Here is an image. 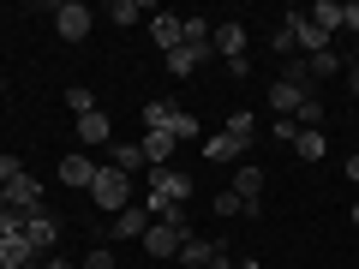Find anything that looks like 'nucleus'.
Returning a JSON list of instances; mask_svg holds the SVG:
<instances>
[{
    "label": "nucleus",
    "instance_id": "13",
    "mask_svg": "<svg viewBox=\"0 0 359 269\" xmlns=\"http://www.w3.org/2000/svg\"><path fill=\"white\" fill-rule=\"evenodd\" d=\"M96 174H102V162H90L84 150L60 162V186H72V192H90V186H96Z\"/></svg>",
    "mask_w": 359,
    "mask_h": 269
},
{
    "label": "nucleus",
    "instance_id": "32",
    "mask_svg": "<svg viewBox=\"0 0 359 269\" xmlns=\"http://www.w3.org/2000/svg\"><path fill=\"white\" fill-rule=\"evenodd\" d=\"M299 138V120H287V114H276V144H294Z\"/></svg>",
    "mask_w": 359,
    "mask_h": 269
},
{
    "label": "nucleus",
    "instance_id": "33",
    "mask_svg": "<svg viewBox=\"0 0 359 269\" xmlns=\"http://www.w3.org/2000/svg\"><path fill=\"white\" fill-rule=\"evenodd\" d=\"M13 174H25V162H18L13 150H0V186H6V179H13Z\"/></svg>",
    "mask_w": 359,
    "mask_h": 269
},
{
    "label": "nucleus",
    "instance_id": "27",
    "mask_svg": "<svg viewBox=\"0 0 359 269\" xmlns=\"http://www.w3.org/2000/svg\"><path fill=\"white\" fill-rule=\"evenodd\" d=\"M66 108H72V114H96V90H90V84H72V90H66Z\"/></svg>",
    "mask_w": 359,
    "mask_h": 269
},
{
    "label": "nucleus",
    "instance_id": "10",
    "mask_svg": "<svg viewBox=\"0 0 359 269\" xmlns=\"http://www.w3.org/2000/svg\"><path fill=\"white\" fill-rule=\"evenodd\" d=\"M138 150H144V167H174L180 138H174V132H144V138H138Z\"/></svg>",
    "mask_w": 359,
    "mask_h": 269
},
{
    "label": "nucleus",
    "instance_id": "40",
    "mask_svg": "<svg viewBox=\"0 0 359 269\" xmlns=\"http://www.w3.org/2000/svg\"><path fill=\"white\" fill-rule=\"evenodd\" d=\"M6 216H13V209H6V192H0V228H6Z\"/></svg>",
    "mask_w": 359,
    "mask_h": 269
},
{
    "label": "nucleus",
    "instance_id": "20",
    "mask_svg": "<svg viewBox=\"0 0 359 269\" xmlns=\"http://www.w3.org/2000/svg\"><path fill=\"white\" fill-rule=\"evenodd\" d=\"M216 251H222V245H210V240H198V233H192V240L180 245V269H210V263H216Z\"/></svg>",
    "mask_w": 359,
    "mask_h": 269
},
{
    "label": "nucleus",
    "instance_id": "28",
    "mask_svg": "<svg viewBox=\"0 0 359 269\" xmlns=\"http://www.w3.org/2000/svg\"><path fill=\"white\" fill-rule=\"evenodd\" d=\"M222 132H233V138H245V144H252V138H257V120L245 114V108H233V114H228V126H222Z\"/></svg>",
    "mask_w": 359,
    "mask_h": 269
},
{
    "label": "nucleus",
    "instance_id": "25",
    "mask_svg": "<svg viewBox=\"0 0 359 269\" xmlns=\"http://www.w3.org/2000/svg\"><path fill=\"white\" fill-rule=\"evenodd\" d=\"M108 18H114V25H138V18H150V6H138V0H114V6H108Z\"/></svg>",
    "mask_w": 359,
    "mask_h": 269
},
{
    "label": "nucleus",
    "instance_id": "42",
    "mask_svg": "<svg viewBox=\"0 0 359 269\" xmlns=\"http://www.w3.org/2000/svg\"><path fill=\"white\" fill-rule=\"evenodd\" d=\"M0 96H6V78H0Z\"/></svg>",
    "mask_w": 359,
    "mask_h": 269
},
{
    "label": "nucleus",
    "instance_id": "8",
    "mask_svg": "<svg viewBox=\"0 0 359 269\" xmlns=\"http://www.w3.org/2000/svg\"><path fill=\"white\" fill-rule=\"evenodd\" d=\"M25 240L36 245V257H48L54 245H60V216H48V209H36V216H25Z\"/></svg>",
    "mask_w": 359,
    "mask_h": 269
},
{
    "label": "nucleus",
    "instance_id": "16",
    "mask_svg": "<svg viewBox=\"0 0 359 269\" xmlns=\"http://www.w3.org/2000/svg\"><path fill=\"white\" fill-rule=\"evenodd\" d=\"M186 114L180 102H168V96H156V102H144V132H174V120Z\"/></svg>",
    "mask_w": 359,
    "mask_h": 269
},
{
    "label": "nucleus",
    "instance_id": "1",
    "mask_svg": "<svg viewBox=\"0 0 359 269\" xmlns=\"http://www.w3.org/2000/svg\"><path fill=\"white\" fill-rule=\"evenodd\" d=\"M186 204H192V174H180V167H150V198H144V209L162 221L168 209H186Z\"/></svg>",
    "mask_w": 359,
    "mask_h": 269
},
{
    "label": "nucleus",
    "instance_id": "35",
    "mask_svg": "<svg viewBox=\"0 0 359 269\" xmlns=\"http://www.w3.org/2000/svg\"><path fill=\"white\" fill-rule=\"evenodd\" d=\"M341 78H347V96H359V60H347V72H341Z\"/></svg>",
    "mask_w": 359,
    "mask_h": 269
},
{
    "label": "nucleus",
    "instance_id": "17",
    "mask_svg": "<svg viewBox=\"0 0 359 269\" xmlns=\"http://www.w3.org/2000/svg\"><path fill=\"white\" fill-rule=\"evenodd\" d=\"M306 96H311V90L287 84V78H276V84H269V108H276V114H287V120L299 114V102H306Z\"/></svg>",
    "mask_w": 359,
    "mask_h": 269
},
{
    "label": "nucleus",
    "instance_id": "19",
    "mask_svg": "<svg viewBox=\"0 0 359 269\" xmlns=\"http://www.w3.org/2000/svg\"><path fill=\"white\" fill-rule=\"evenodd\" d=\"M204 60H210V48H192V42H180V48L168 54V72H174V78H192Z\"/></svg>",
    "mask_w": 359,
    "mask_h": 269
},
{
    "label": "nucleus",
    "instance_id": "21",
    "mask_svg": "<svg viewBox=\"0 0 359 269\" xmlns=\"http://www.w3.org/2000/svg\"><path fill=\"white\" fill-rule=\"evenodd\" d=\"M311 84H330V78H341L347 72V60H341V54H335V48H323V54H311Z\"/></svg>",
    "mask_w": 359,
    "mask_h": 269
},
{
    "label": "nucleus",
    "instance_id": "11",
    "mask_svg": "<svg viewBox=\"0 0 359 269\" xmlns=\"http://www.w3.org/2000/svg\"><path fill=\"white\" fill-rule=\"evenodd\" d=\"M150 221H156V216H150L144 204H126L114 221H108V233H114V240H132V245H138L144 233H150Z\"/></svg>",
    "mask_w": 359,
    "mask_h": 269
},
{
    "label": "nucleus",
    "instance_id": "30",
    "mask_svg": "<svg viewBox=\"0 0 359 269\" xmlns=\"http://www.w3.org/2000/svg\"><path fill=\"white\" fill-rule=\"evenodd\" d=\"M108 162L132 174V167H144V150H138V144H114V150H108Z\"/></svg>",
    "mask_w": 359,
    "mask_h": 269
},
{
    "label": "nucleus",
    "instance_id": "14",
    "mask_svg": "<svg viewBox=\"0 0 359 269\" xmlns=\"http://www.w3.org/2000/svg\"><path fill=\"white\" fill-rule=\"evenodd\" d=\"M228 192H240L252 209H264V167H257V162H240V167H233V186H228Z\"/></svg>",
    "mask_w": 359,
    "mask_h": 269
},
{
    "label": "nucleus",
    "instance_id": "38",
    "mask_svg": "<svg viewBox=\"0 0 359 269\" xmlns=\"http://www.w3.org/2000/svg\"><path fill=\"white\" fill-rule=\"evenodd\" d=\"M210 269H233V257H228V251H216V263H210Z\"/></svg>",
    "mask_w": 359,
    "mask_h": 269
},
{
    "label": "nucleus",
    "instance_id": "15",
    "mask_svg": "<svg viewBox=\"0 0 359 269\" xmlns=\"http://www.w3.org/2000/svg\"><path fill=\"white\" fill-rule=\"evenodd\" d=\"M180 30H186V18H180V13H150V42H156L162 54L180 48Z\"/></svg>",
    "mask_w": 359,
    "mask_h": 269
},
{
    "label": "nucleus",
    "instance_id": "24",
    "mask_svg": "<svg viewBox=\"0 0 359 269\" xmlns=\"http://www.w3.org/2000/svg\"><path fill=\"white\" fill-rule=\"evenodd\" d=\"M294 150H299V162H323V150H330V132H299Z\"/></svg>",
    "mask_w": 359,
    "mask_h": 269
},
{
    "label": "nucleus",
    "instance_id": "12",
    "mask_svg": "<svg viewBox=\"0 0 359 269\" xmlns=\"http://www.w3.org/2000/svg\"><path fill=\"white\" fill-rule=\"evenodd\" d=\"M78 138H84V150H114V120L96 108V114H78Z\"/></svg>",
    "mask_w": 359,
    "mask_h": 269
},
{
    "label": "nucleus",
    "instance_id": "26",
    "mask_svg": "<svg viewBox=\"0 0 359 269\" xmlns=\"http://www.w3.org/2000/svg\"><path fill=\"white\" fill-rule=\"evenodd\" d=\"M269 54H276V60H294V30H287V25H276V30H269Z\"/></svg>",
    "mask_w": 359,
    "mask_h": 269
},
{
    "label": "nucleus",
    "instance_id": "31",
    "mask_svg": "<svg viewBox=\"0 0 359 269\" xmlns=\"http://www.w3.org/2000/svg\"><path fill=\"white\" fill-rule=\"evenodd\" d=\"M84 269H114V251H108V245H90V251H84Z\"/></svg>",
    "mask_w": 359,
    "mask_h": 269
},
{
    "label": "nucleus",
    "instance_id": "37",
    "mask_svg": "<svg viewBox=\"0 0 359 269\" xmlns=\"http://www.w3.org/2000/svg\"><path fill=\"white\" fill-rule=\"evenodd\" d=\"M347 179H353V186H359V156H347Z\"/></svg>",
    "mask_w": 359,
    "mask_h": 269
},
{
    "label": "nucleus",
    "instance_id": "22",
    "mask_svg": "<svg viewBox=\"0 0 359 269\" xmlns=\"http://www.w3.org/2000/svg\"><path fill=\"white\" fill-rule=\"evenodd\" d=\"M323 114H330V108H323V96H318V90H311V96H306V102H299V132H323Z\"/></svg>",
    "mask_w": 359,
    "mask_h": 269
},
{
    "label": "nucleus",
    "instance_id": "6",
    "mask_svg": "<svg viewBox=\"0 0 359 269\" xmlns=\"http://www.w3.org/2000/svg\"><path fill=\"white\" fill-rule=\"evenodd\" d=\"M0 192H6V209H13V216H36V209H42V179L30 174V167H25V174H13Z\"/></svg>",
    "mask_w": 359,
    "mask_h": 269
},
{
    "label": "nucleus",
    "instance_id": "36",
    "mask_svg": "<svg viewBox=\"0 0 359 269\" xmlns=\"http://www.w3.org/2000/svg\"><path fill=\"white\" fill-rule=\"evenodd\" d=\"M25 269H72L66 257H36V263H25Z\"/></svg>",
    "mask_w": 359,
    "mask_h": 269
},
{
    "label": "nucleus",
    "instance_id": "2",
    "mask_svg": "<svg viewBox=\"0 0 359 269\" xmlns=\"http://www.w3.org/2000/svg\"><path fill=\"white\" fill-rule=\"evenodd\" d=\"M192 240V221H186V209H168L162 221H150V233H144V251L150 257H180V245Z\"/></svg>",
    "mask_w": 359,
    "mask_h": 269
},
{
    "label": "nucleus",
    "instance_id": "18",
    "mask_svg": "<svg viewBox=\"0 0 359 269\" xmlns=\"http://www.w3.org/2000/svg\"><path fill=\"white\" fill-rule=\"evenodd\" d=\"M245 150H252V144L233 138V132H216V138H204V156H210V162H240Z\"/></svg>",
    "mask_w": 359,
    "mask_h": 269
},
{
    "label": "nucleus",
    "instance_id": "29",
    "mask_svg": "<svg viewBox=\"0 0 359 269\" xmlns=\"http://www.w3.org/2000/svg\"><path fill=\"white\" fill-rule=\"evenodd\" d=\"M216 216H257V209L245 204L240 192H216Z\"/></svg>",
    "mask_w": 359,
    "mask_h": 269
},
{
    "label": "nucleus",
    "instance_id": "9",
    "mask_svg": "<svg viewBox=\"0 0 359 269\" xmlns=\"http://www.w3.org/2000/svg\"><path fill=\"white\" fill-rule=\"evenodd\" d=\"M282 25H287V30H294V48H299V54H306V60H311V54H323V48H330V36H323V30H318V25H311V18H306V13H282Z\"/></svg>",
    "mask_w": 359,
    "mask_h": 269
},
{
    "label": "nucleus",
    "instance_id": "7",
    "mask_svg": "<svg viewBox=\"0 0 359 269\" xmlns=\"http://www.w3.org/2000/svg\"><path fill=\"white\" fill-rule=\"evenodd\" d=\"M245 48H252V36H245L240 18H222V25L210 30V54H222V60H245Z\"/></svg>",
    "mask_w": 359,
    "mask_h": 269
},
{
    "label": "nucleus",
    "instance_id": "41",
    "mask_svg": "<svg viewBox=\"0 0 359 269\" xmlns=\"http://www.w3.org/2000/svg\"><path fill=\"white\" fill-rule=\"evenodd\" d=\"M347 216H353V228H359V204H353V209H347Z\"/></svg>",
    "mask_w": 359,
    "mask_h": 269
},
{
    "label": "nucleus",
    "instance_id": "34",
    "mask_svg": "<svg viewBox=\"0 0 359 269\" xmlns=\"http://www.w3.org/2000/svg\"><path fill=\"white\" fill-rule=\"evenodd\" d=\"M341 25L353 30V36H359V0H341Z\"/></svg>",
    "mask_w": 359,
    "mask_h": 269
},
{
    "label": "nucleus",
    "instance_id": "39",
    "mask_svg": "<svg viewBox=\"0 0 359 269\" xmlns=\"http://www.w3.org/2000/svg\"><path fill=\"white\" fill-rule=\"evenodd\" d=\"M233 269H257V257H233Z\"/></svg>",
    "mask_w": 359,
    "mask_h": 269
},
{
    "label": "nucleus",
    "instance_id": "3",
    "mask_svg": "<svg viewBox=\"0 0 359 269\" xmlns=\"http://www.w3.org/2000/svg\"><path fill=\"white\" fill-rule=\"evenodd\" d=\"M90 204H96V209H114V216H120V209L132 204V174H126V167H114V162H102L96 186H90Z\"/></svg>",
    "mask_w": 359,
    "mask_h": 269
},
{
    "label": "nucleus",
    "instance_id": "4",
    "mask_svg": "<svg viewBox=\"0 0 359 269\" xmlns=\"http://www.w3.org/2000/svg\"><path fill=\"white\" fill-rule=\"evenodd\" d=\"M36 263V245L25 240V216H6V228H0V269H25Z\"/></svg>",
    "mask_w": 359,
    "mask_h": 269
},
{
    "label": "nucleus",
    "instance_id": "5",
    "mask_svg": "<svg viewBox=\"0 0 359 269\" xmlns=\"http://www.w3.org/2000/svg\"><path fill=\"white\" fill-rule=\"evenodd\" d=\"M90 25H96V13H90L84 0H60V6H54V36L60 42H84Z\"/></svg>",
    "mask_w": 359,
    "mask_h": 269
},
{
    "label": "nucleus",
    "instance_id": "23",
    "mask_svg": "<svg viewBox=\"0 0 359 269\" xmlns=\"http://www.w3.org/2000/svg\"><path fill=\"white\" fill-rule=\"evenodd\" d=\"M306 18L323 30V36H330V30H341V0H318V6H311Z\"/></svg>",
    "mask_w": 359,
    "mask_h": 269
}]
</instances>
